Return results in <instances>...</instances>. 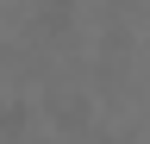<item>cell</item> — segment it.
<instances>
[{"label": "cell", "instance_id": "1", "mask_svg": "<svg viewBox=\"0 0 150 144\" xmlns=\"http://www.w3.org/2000/svg\"><path fill=\"white\" fill-rule=\"evenodd\" d=\"M38 31L69 38V31H75V0H38Z\"/></svg>", "mask_w": 150, "mask_h": 144}, {"label": "cell", "instance_id": "2", "mask_svg": "<svg viewBox=\"0 0 150 144\" xmlns=\"http://www.w3.org/2000/svg\"><path fill=\"white\" fill-rule=\"evenodd\" d=\"M25 125H31L25 100H0V138H25Z\"/></svg>", "mask_w": 150, "mask_h": 144}]
</instances>
